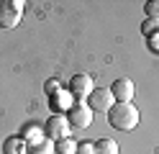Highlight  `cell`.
Here are the masks:
<instances>
[{
	"instance_id": "3",
	"label": "cell",
	"mask_w": 159,
	"mask_h": 154,
	"mask_svg": "<svg viewBox=\"0 0 159 154\" xmlns=\"http://www.w3.org/2000/svg\"><path fill=\"white\" fill-rule=\"evenodd\" d=\"M69 131H72V126H69V121L64 113H52V116L46 118L44 123V133H46V139H52L54 144L57 141H62L69 136Z\"/></svg>"
},
{
	"instance_id": "9",
	"label": "cell",
	"mask_w": 159,
	"mask_h": 154,
	"mask_svg": "<svg viewBox=\"0 0 159 154\" xmlns=\"http://www.w3.org/2000/svg\"><path fill=\"white\" fill-rule=\"evenodd\" d=\"M3 154H31V147H28L21 136H11L3 144Z\"/></svg>"
},
{
	"instance_id": "5",
	"label": "cell",
	"mask_w": 159,
	"mask_h": 154,
	"mask_svg": "<svg viewBox=\"0 0 159 154\" xmlns=\"http://www.w3.org/2000/svg\"><path fill=\"white\" fill-rule=\"evenodd\" d=\"M87 105H90L93 110H103V113H108V110L116 105V98H113L111 87H95V90L90 92V98H87Z\"/></svg>"
},
{
	"instance_id": "14",
	"label": "cell",
	"mask_w": 159,
	"mask_h": 154,
	"mask_svg": "<svg viewBox=\"0 0 159 154\" xmlns=\"http://www.w3.org/2000/svg\"><path fill=\"white\" fill-rule=\"evenodd\" d=\"M144 13H146V18L159 21V0H146L144 3Z\"/></svg>"
},
{
	"instance_id": "10",
	"label": "cell",
	"mask_w": 159,
	"mask_h": 154,
	"mask_svg": "<svg viewBox=\"0 0 159 154\" xmlns=\"http://www.w3.org/2000/svg\"><path fill=\"white\" fill-rule=\"evenodd\" d=\"M21 139L28 144V147H36V144H41L46 139V133H44V128H39V126H26L23 133H21Z\"/></svg>"
},
{
	"instance_id": "11",
	"label": "cell",
	"mask_w": 159,
	"mask_h": 154,
	"mask_svg": "<svg viewBox=\"0 0 159 154\" xmlns=\"http://www.w3.org/2000/svg\"><path fill=\"white\" fill-rule=\"evenodd\" d=\"M95 154H118V144L113 139H100L95 141Z\"/></svg>"
},
{
	"instance_id": "17",
	"label": "cell",
	"mask_w": 159,
	"mask_h": 154,
	"mask_svg": "<svg viewBox=\"0 0 159 154\" xmlns=\"http://www.w3.org/2000/svg\"><path fill=\"white\" fill-rule=\"evenodd\" d=\"M77 154H95V141H82L77 147Z\"/></svg>"
},
{
	"instance_id": "8",
	"label": "cell",
	"mask_w": 159,
	"mask_h": 154,
	"mask_svg": "<svg viewBox=\"0 0 159 154\" xmlns=\"http://www.w3.org/2000/svg\"><path fill=\"white\" fill-rule=\"evenodd\" d=\"M75 105V95L69 90H59L57 95H52V108H54V113H64V110H69Z\"/></svg>"
},
{
	"instance_id": "4",
	"label": "cell",
	"mask_w": 159,
	"mask_h": 154,
	"mask_svg": "<svg viewBox=\"0 0 159 154\" xmlns=\"http://www.w3.org/2000/svg\"><path fill=\"white\" fill-rule=\"evenodd\" d=\"M93 116H95V110L87 105V103H75V105L67 110V121H69V126H72V128H80V131L90 128Z\"/></svg>"
},
{
	"instance_id": "1",
	"label": "cell",
	"mask_w": 159,
	"mask_h": 154,
	"mask_svg": "<svg viewBox=\"0 0 159 154\" xmlns=\"http://www.w3.org/2000/svg\"><path fill=\"white\" fill-rule=\"evenodd\" d=\"M141 121V113L134 103H116V105L108 110V123L116 131H134Z\"/></svg>"
},
{
	"instance_id": "2",
	"label": "cell",
	"mask_w": 159,
	"mask_h": 154,
	"mask_svg": "<svg viewBox=\"0 0 159 154\" xmlns=\"http://www.w3.org/2000/svg\"><path fill=\"white\" fill-rule=\"evenodd\" d=\"M23 0H0V28H16L23 18Z\"/></svg>"
},
{
	"instance_id": "15",
	"label": "cell",
	"mask_w": 159,
	"mask_h": 154,
	"mask_svg": "<svg viewBox=\"0 0 159 154\" xmlns=\"http://www.w3.org/2000/svg\"><path fill=\"white\" fill-rule=\"evenodd\" d=\"M141 34H146V36H154V34H159V21H154V18H146L144 23H141Z\"/></svg>"
},
{
	"instance_id": "16",
	"label": "cell",
	"mask_w": 159,
	"mask_h": 154,
	"mask_svg": "<svg viewBox=\"0 0 159 154\" xmlns=\"http://www.w3.org/2000/svg\"><path fill=\"white\" fill-rule=\"evenodd\" d=\"M44 90H46V95L52 98V95H57V92L62 90V85H59V80H57V77H52V80H46V85H44Z\"/></svg>"
},
{
	"instance_id": "6",
	"label": "cell",
	"mask_w": 159,
	"mask_h": 154,
	"mask_svg": "<svg viewBox=\"0 0 159 154\" xmlns=\"http://www.w3.org/2000/svg\"><path fill=\"white\" fill-rule=\"evenodd\" d=\"M69 92H72L75 98H80V103H82L85 98H90V92L95 90V82L90 75H85V72H80V75H75L72 80H69Z\"/></svg>"
},
{
	"instance_id": "18",
	"label": "cell",
	"mask_w": 159,
	"mask_h": 154,
	"mask_svg": "<svg viewBox=\"0 0 159 154\" xmlns=\"http://www.w3.org/2000/svg\"><path fill=\"white\" fill-rule=\"evenodd\" d=\"M149 49H152L154 54H159V34H154V36H149Z\"/></svg>"
},
{
	"instance_id": "12",
	"label": "cell",
	"mask_w": 159,
	"mask_h": 154,
	"mask_svg": "<svg viewBox=\"0 0 159 154\" xmlns=\"http://www.w3.org/2000/svg\"><path fill=\"white\" fill-rule=\"evenodd\" d=\"M31 154H57V144H54L52 139H44L41 144L31 147Z\"/></svg>"
},
{
	"instance_id": "7",
	"label": "cell",
	"mask_w": 159,
	"mask_h": 154,
	"mask_svg": "<svg viewBox=\"0 0 159 154\" xmlns=\"http://www.w3.org/2000/svg\"><path fill=\"white\" fill-rule=\"evenodd\" d=\"M111 92H113L116 103H131L134 95H136V87H134V82L128 80V77H118L113 85H111Z\"/></svg>"
},
{
	"instance_id": "13",
	"label": "cell",
	"mask_w": 159,
	"mask_h": 154,
	"mask_svg": "<svg viewBox=\"0 0 159 154\" xmlns=\"http://www.w3.org/2000/svg\"><path fill=\"white\" fill-rule=\"evenodd\" d=\"M57 152L59 154H77V141L75 139H62V141H57Z\"/></svg>"
}]
</instances>
